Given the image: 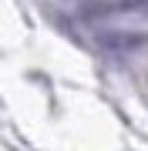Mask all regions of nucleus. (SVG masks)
Instances as JSON below:
<instances>
[{"instance_id": "obj_1", "label": "nucleus", "mask_w": 148, "mask_h": 151, "mask_svg": "<svg viewBox=\"0 0 148 151\" xmlns=\"http://www.w3.org/2000/svg\"><path fill=\"white\" fill-rule=\"evenodd\" d=\"M142 44H148V34L135 27H108L104 34H98V47L104 50H135Z\"/></svg>"}]
</instances>
